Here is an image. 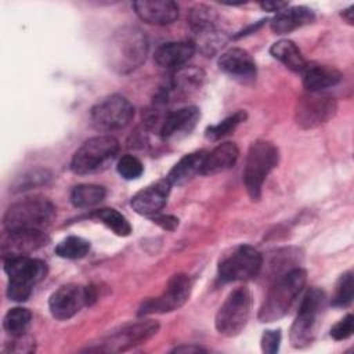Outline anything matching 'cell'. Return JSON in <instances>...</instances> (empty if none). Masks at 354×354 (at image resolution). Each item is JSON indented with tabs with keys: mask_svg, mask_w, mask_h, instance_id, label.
I'll use <instances>...</instances> for the list:
<instances>
[{
	"mask_svg": "<svg viewBox=\"0 0 354 354\" xmlns=\"http://www.w3.org/2000/svg\"><path fill=\"white\" fill-rule=\"evenodd\" d=\"M145 33L133 25H124L113 32L106 44V59L112 71L130 73L140 68L148 55Z\"/></svg>",
	"mask_w": 354,
	"mask_h": 354,
	"instance_id": "cell-1",
	"label": "cell"
},
{
	"mask_svg": "<svg viewBox=\"0 0 354 354\" xmlns=\"http://www.w3.org/2000/svg\"><path fill=\"white\" fill-rule=\"evenodd\" d=\"M307 274L301 268H293L279 277L270 288L260 310V322H274L283 318L306 285Z\"/></svg>",
	"mask_w": 354,
	"mask_h": 354,
	"instance_id": "cell-2",
	"label": "cell"
},
{
	"mask_svg": "<svg viewBox=\"0 0 354 354\" xmlns=\"http://www.w3.org/2000/svg\"><path fill=\"white\" fill-rule=\"evenodd\" d=\"M4 271L10 277L7 296L14 301H26L36 283L47 275V264L40 259L17 256L4 259Z\"/></svg>",
	"mask_w": 354,
	"mask_h": 354,
	"instance_id": "cell-3",
	"label": "cell"
},
{
	"mask_svg": "<svg viewBox=\"0 0 354 354\" xmlns=\"http://www.w3.org/2000/svg\"><path fill=\"white\" fill-rule=\"evenodd\" d=\"M55 216V206L47 198H25L11 205L3 218L6 230L10 231H44Z\"/></svg>",
	"mask_w": 354,
	"mask_h": 354,
	"instance_id": "cell-4",
	"label": "cell"
},
{
	"mask_svg": "<svg viewBox=\"0 0 354 354\" xmlns=\"http://www.w3.org/2000/svg\"><path fill=\"white\" fill-rule=\"evenodd\" d=\"M278 160L279 151L271 141L257 140L249 147L243 169V183L253 201L260 199L263 184L271 170L278 165Z\"/></svg>",
	"mask_w": 354,
	"mask_h": 354,
	"instance_id": "cell-5",
	"label": "cell"
},
{
	"mask_svg": "<svg viewBox=\"0 0 354 354\" xmlns=\"http://www.w3.org/2000/svg\"><path fill=\"white\" fill-rule=\"evenodd\" d=\"M326 296L324 290L311 288L304 295L299 313L290 326L289 339L295 348H303L310 346L317 335L318 319L325 308Z\"/></svg>",
	"mask_w": 354,
	"mask_h": 354,
	"instance_id": "cell-6",
	"label": "cell"
},
{
	"mask_svg": "<svg viewBox=\"0 0 354 354\" xmlns=\"http://www.w3.org/2000/svg\"><path fill=\"white\" fill-rule=\"evenodd\" d=\"M119 151V142L109 134L86 140L73 153L71 170L76 174H90L109 165Z\"/></svg>",
	"mask_w": 354,
	"mask_h": 354,
	"instance_id": "cell-7",
	"label": "cell"
},
{
	"mask_svg": "<svg viewBox=\"0 0 354 354\" xmlns=\"http://www.w3.org/2000/svg\"><path fill=\"white\" fill-rule=\"evenodd\" d=\"M252 310V293L248 288L241 286L234 289L221 307L214 319L216 329L225 337H234L246 326Z\"/></svg>",
	"mask_w": 354,
	"mask_h": 354,
	"instance_id": "cell-8",
	"label": "cell"
},
{
	"mask_svg": "<svg viewBox=\"0 0 354 354\" xmlns=\"http://www.w3.org/2000/svg\"><path fill=\"white\" fill-rule=\"evenodd\" d=\"M134 118L133 104L120 94H112L97 102L90 111L91 126L101 133L124 129Z\"/></svg>",
	"mask_w": 354,
	"mask_h": 354,
	"instance_id": "cell-9",
	"label": "cell"
},
{
	"mask_svg": "<svg viewBox=\"0 0 354 354\" xmlns=\"http://www.w3.org/2000/svg\"><path fill=\"white\" fill-rule=\"evenodd\" d=\"M263 267V256L250 245H239L225 253L218 263V275L224 282L250 281Z\"/></svg>",
	"mask_w": 354,
	"mask_h": 354,
	"instance_id": "cell-10",
	"label": "cell"
},
{
	"mask_svg": "<svg viewBox=\"0 0 354 354\" xmlns=\"http://www.w3.org/2000/svg\"><path fill=\"white\" fill-rule=\"evenodd\" d=\"M336 111L335 97L321 91H307L297 98L295 120L301 129H314L332 119Z\"/></svg>",
	"mask_w": 354,
	"mask_h": 354,
	"instance_id": "cell-11",
	"label": "cell"
},
{
	"mask_svg": "<svg viewBox=\"0 0 354 354\" xmlns=\"http://www.w3.org/2000/svg\"><path fill=\"white\" fill-rule=\"evenodd\" d=\"M188 24L194 32L201 51L210 55L224 44V35L217 29V14L213 8L198 4L189 10Z\"/></svg>",
	"mask_w": 354,
	"mask_h": 354,
	"instance_id": "cell-12",
	"label": "cell"
},
{
	"mask_svg": "<svg viewBox=\"0 0 354 354\" xmlns=\"http://www.w3.org/2000/svg\"><path fill=\"white\" fill-rule=\"evenodd\" d=\"M191 289V278L185 274H176L169 279L166 289L162 292V295H159L158 297L147 299L141 304L138 315L163 314L174 311L185 304V301L189 299Z\"/></svg>",
	"mask_w": 354,
	"mask_h": 354,
	"instance_id": "cell-13",
	"label": "cell"
},
{
	"mask_svg": "<svg viewBox=\"0 0 354 354\" xmlns=\"http://www.w3.org/2000/svg\"><path fill=\"white\" fill-rule=\"evenodd\" d=\"M95 300L94 289L77 283L59 286L48 300V308L55 319L64 321L76 315L84 306Z\"/></svg>",
	"mask_w": 354,
	"mask_h": 354,
	"instance_id": "cell-14",
	"label": "cell"
},
{
	"mask_svg": "<svg viewBox=\"0 0 354 354\" xmlns=\"http://www.w3.org/2000/svg\"><path fill=\"white\" fill-rule=\"evenodd\" d=\"M159 329V324L153 319H144L134 324L124 325L119 330L106 336L100 344V351H111L119 353L126 351L137 344H141L156 335Z\"/></svg>",
	"mask_w": 354,
	"mask_h": 354,
	"instance_id": "cell-15",
	"label": "cell"
},
{
	"mask_svg": "<svg viewBox=\"0 0 354 354\" xmlns=\"http://www.w3.org/2000/svg\"><path fill=\"white\" fill-rule=\"evenodd\" d=\"M170 188H171V184L169 183L167 178L158 180L156 183H152L145 188L140 189L131 198L130 205L138 214H144V216L156 214L166 205L170 194Z\"/></svg>",
	"mask_w": 354,
	"mask_h": 354,
	"instance_id": "cell-16",
	"label": "cell"
},
{
	"mask_svg": "<svg viewBox=\"0 0 354 354\" xmlns=\"http://www.w3.org/2000/svg\"><path fill=\"white\" fill-rule=\"evenodd\" d=\"M201 112L196 106H184L169 112L160 126V137L165 141L180 140L188 136L199 122Z\"/></svg>",
	"mask_w": 354,
	"mask_h": 354,
	"instance_id": "cell-17",
	"label": "cell"
},
{
	"mask_svg": "<svg viewBox=\"0 0 354 354\" xmlns=\"http://www.w3.org/2000/svg\"><path fill=\"white\" fill-rule=\"evenodd\" d=\"M47 242L48 236L40 230L10 231L1 245V253L4 259L28 256L29 253L46 246Z\"/></svg>",
	"mask_w": 354,
	"mask_h": 354,
	"instance_id": "cell-18",
	"label": "cell"
},
{
	"mask_svg": "<svg viewBox=\"0 0 354 354\" xmlns=\"http://www.w3.org/2000/svg\"><path fill=\"white\" fill-rule=\"evenodd\" d=\"M218 66L224 73L241 82H250L256 77V64L252 55L239 47L223 53L218 58Z\"/></svg>",
	"mask_w": 354,
	"mask_h": 354,
	"instance_id": "cell-19",
	"label": "cell"
},
{
	"mask_svg": "<svg viewBox=\"0 0 354 354\" xmlns=\"http://www.w3.org/2000/svg\"><path fill=\"white\" fill-rule=\"evenodd\" d=\"M133 8L140 19L151 25H167L178 17V6L171 0H138Z\"/></svg>",
	"mask_w": 354,
	"mask_h": 354,
	"instance_id": "cell-20",
	"label": "cell"
},
{
	"mask_svg": "<svg viewBox=\"0 0 354 354\" xmlns=\"http://www.w3.org/2000/svg\"><path fill=\"white\" fill-rule=\"evenodd\" d=\"M194 53L195 44L192 41H169L156 48L153 59L162 68L178 69L188 62Z\"/></svg>",
	"mask_w": 354,
	"mask_h": 354,
	"instance_id": "cell-21",
	"label": "cell"
},
{
	"mask_svg": "<svg viewBox=\"0 0 354 354\" xmlns=\"http://www.w3.org/2000/svg\"><path fill=\"white\" fill-rule=\"evenodd\" d=\"M314 18L315 17L311 8L304 6H296L277 12V15L271 19L270 26L274 33L283 35L311 24Z\"/></svg>",
	"mask_w": 354,
	"mask_h": 354,
	"instance_id": "cell-22",
	"label": "cell"
},
{
	"mask_svg": "<svg viewBox=\"0 0 354 354\" xmlns=\"http://www.w3.org/2000/svg\"><path fill=\"white\" fill-rule=\"evenodd\" d=\"M239 149L235 142H221L213 151L207 152L202 173L203 176H214L231 169L238 159Z\"/></svg>",
	"mask_w": 354,
	"mask_h": 354,
	"instance_id": "cell-23",
	"label": "cell"
},
{
	"mask_svg": "<svg viewBox=\"0 0 354 354\" xmlns=\"http://www.w3.org/2000/svg\"><path fill=\"white\" fill-rule=\"evenodd\" d=\"M342 80V73L333 66L307 64L303 69V84L307 91H321L332 87Z\"/></svg>",
	"mask_w": 354,
	"mask_h": 354,
	"instance_id": "cell-24",
	"label": "cell"
},
{
	"mask_svg": "<svg viewBox=\"0 0 354 354\" xmlns=\"http://www.w3.org/2000/svg\"><path fill=\"white\" fill-rule=\"evenodd\" d=\"M206 155H207L206 151H196V152L187 153L171 167L166 178L171 185H183L188 183L196 174L202 173Z\"/></svg>",
	"mask_w": 354,
	"mask_h": 354,
	"instance_id": "cell-25",
	"label": "cell"
},
{
	"mask_svg": "<svg viewBox=\"0 0 354 354\" xmlns=\"http://www.w3.org/2000/svg\"><path fill=\"white\" fill-rule=\"evenodd\" d=\"M270 54L293 72H303L307 65L299 47L288 39L275 41L270 48Z\"/></svg>",
	"mask_w": 354,
	"mask_h": 354,
	"instance_id": "cell-26",
	"label": "cell"
},
{
	"mask_svg": "<svg viewBox=\"0 0 354 354\" xmlns=\"http://www.w3.org/2000/svg\"><path fill=\"white\" fill-rule=\"evenodd\" d=\"M205 73L196 66H181L176 69L171 77V87L177 94L188 95L196 91L203 82Z\"/></svg>",
	"mask_w": 354,
	"mask_h": 354,
	"instance_id": "cell-27",
	"label": "cell"
},
{
	"mask_svg": "<svg viewBox=\"0 0 354 354\" xmlns=\"http://www.w3.org/2000/svg\"><path fill=\"white\" fill-rule=\"evenodd\" d=\"M106 191L98 184H79L71 192V202L75 207H91L104 201Z\"/></svg>",
	"mask_w": 354,
	"mask_h": 354,
	"instance_id": "cell-28",
	"label": "cell"
},
{
	"mask_svg": "<svg viewBox=\"0 0 354 354\" xmlns=\"http://www.w3.org/2000/svg\"><path fill=\"white\" fill-rule=\"evenodd\" d=\"M32 321V313L24 307H14L4 315L3 326L12 337L22 336L26 333Z\"/></svg>",
	"mask_w": 354,
	"mask_h": 354,
	"instance_id": "cell-29",
	"label": "cell"
},
{
	"mask_svg": "<svg viewBox=\"0 0 354 354\" xmlns=\"http://www.w3.org/2000/svg\"><path fill=\"white\" fill-rule=\"evenodd\" d=\"M93 217L100 220L102 224H105L109 230H112L119 236H127L131 232V225L129 220L115 209H109V207L100 209L93 213Z\"/></svg>",
	"mask_w": 354,
	"mask_h": 354,
	"instance_id": "cell-30",
	"label": "cell"
},
{
	"mask_svg": "<svg viewBox=\"0 0 354 354\" xmlns=\"http://www.w3.org/2000/svg\"><path fill=\"white\" fill-rule=\"evenodd\" d=\"M88 252H90V242L80 236H75V235L66 236L55 248V253L59 257L69 259V260L82 259Z\"/></svg>",
	"mask_w": 354,
	"mask_h": 354,
	"instance_id": "cell-31",
	"label": "cell"
},
{
	"mask_svg": "<svg viewBox=\"0 0 354 354\" xmlns=\"http://www.w3.org/2000/svg\"><path fill=\"white\" fill-rule=\"evenodd\" d=\"M245 119H246V112L245 111H236L234 115L225 118L220 123L207 127L205 136L210 141H217V140L228 136L230 133H232L235 130V127L239 123H242Z\"/></svg>",
	"mask_w": 354,
	"mask_h": 354,
	"instance_id": "cell-32",
	"label": "cell"
},
{
	"mask_svg": "<svg viewBox=\"0 0 354 354\" xmlns=\"http://www.w3.org/2000/svg\"><path fill=\"white\" fill-rule=\"evenodd\" d=\"M51 180V173L47 169H35L26 171L12 183L14 191H25L39 185H46Z\"/></svg>",
	"mask_w": 354,
	"mask_h": 354,
	"instance_id": "cell-33",
	"label": "cell"
},
{
	"mask_svg": "<svg viewBox=\"0 0 354 354\" xmlns=\"http://www.w3.org/2000/svg\"><path fill=\"white\" fill-rule=\"evenodd\" d=\"M353 272L347 271L343 275H340L337 283H336V289H335V295L332 297V304L335 307H347L351 304L353 301V293H354V288H353Z\"/></svg>",
	"mask_w": 354,
	"mask_h": 354,
	"instance_id": "cell-34",
	"label": "cell"
},
{
	"mask_svg": "<svg viewBox=\"0 0 354 354\" xmlns=\"http://www.w3.org/2000/svg\"><path fill=\"white\" fill-rule=\"evenodd\" d=\"M116 170L123 178L136 180L142 174L144 166L138 158H136L133 155H124L119 159Z\"/></svg>",
	"mask_w": 354,
	"mask_h": 354,
	"instance_id": "cell-35",
	"label": "cell"
},
{
	"mask_svg": "<svg viewBox=\"0 0 354 354\" xmlns=\"http://www.w3.org/2000/svg\"><path fill=\"white\" fill-rule=\"evenodd\" d=\"M354 329V318L351 314H347L337 324H335L330 329V336L335 340H346L353 335Z\"/></svg>",
	"mask_w": 354,
	"mask_h": 354,
	"instance_id": "cell-36",
	"label": "cell"
},
{
	"mask_svg": "<svg viewBox=\"0 0 354 354\" xmlns=\"http://www.w3.org/2000/svg\"><path fill=\"white\" fill-rule=\"evenodd\" d=\"M281 332L279 330H264L261 335V350L266 354H275L279 350Z\"/></svg>",
	"mask_w": 354,
	"mask_h": 354,
	"instance_id": "cell-37",
	"label": "cell"
},
{
	"mask_svg": "<svg viewBox=\"0 0 354 354\" xmlns=\"http://www.w3.org/2000/svg\"><path fill=\"white\" fill-rule=\"evenodd\" d=\"M11 351H18V353H30L35 350V342L30 337H26L25 335L14 337L12 347L10 348Z\"/></svg>",
	"mask_w": 354,
	"mask_h": 354,
	"instance_id": "cell-38",
	"label": "cell"
},
{
	"mask_svg": "<svg viewBox=\"0 0 354 354\" xmlns=\"http://www.w3.org/2000/svg\"><path fill=\"white\" fill-rule=\"evenodd\" d=\"M153 220L162 228L169 230V231L174 230L178 225V220L176 217H173V216H159V217H153Z\"/></svg>",
	"mask_w": 354,
	"mask_h": 354,
	"instance_id": "cell-39",
	"label": "cell"
},
{
	"mask_svg": "<svg viewBox=\"0 0 354 354\" xmlns=\"http://www.w3.org/2000/svg\"><path fill=\"white\" fill-rule=\"evenodd\" d=\"M260 7L263 10H267V11H282L285 10V7H288V3L286 1H263L260 3Z\"/></svg>",
	"mask_w": 354,
	"mask_h": 354,
	"instance_id": "cell-40",
	"label": "cell"
},
{
	"mask_svg": "<svg viewBox=\"0 0 354 354\" xmlns=\"http://www.w3.org/2000/svg\"><path fill=\"white\" fill-rule=\"evenodd\" d=\"M173 351L174 353H201L205 350L198 346H180V347H176Z\"/></svg>",
	"mask_w": 354,
	"mask_h": 354,
	"instance_id": "cell-41",
	"label": "cell"
},
{
	"mask_svg": "<svg viewBox=\"0 0 354 354\" xmlns=\"http://www.w3.org/2000/svg\"><path fill=\"white\" fill-rule=\"evenodd\" d=\"M353 10H354V7L351 6V7H348L347 10H344V11H343V14H342V15H343V18H344L348 24H353V19H354V18H353V14H354V11H353Z\"/></svg>",
	"mask_w": 354,
	"mask_h": 354,
	"instance_id": "cell-42",
	"label": "cell"
}]
</instances>
